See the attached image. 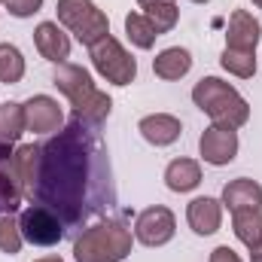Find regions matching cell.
Wrapping results in <instances>:
<instances>
[{
  "instance_id": "4fadbf2b",
  "label": "cell",
  "mask_w": 262,
  "mask_h": 262,
  "mask_svg": "<svg viewBox=\"0 0 262 262\" xmlns=\"http://www.w3.org/2000/svg\"><path fill=\"white\" fill-rule=\"evenodd\" d=\"M186 223L195 235H213L223 226V201L210 195H198L186 204Z\"/></svg>"
},
{
  "instance_id": "484cf974",
  "label": "cell",
  "mask_w": 262,
  "mask_h": 262,
  "mask_svg": "<svg viewBox=\"0 0 262 262\" xmlns=\"http://www.w3.org/2000/svg\"><path fill=\"white\" fill-rule=\"evenodd\" d=\"M21 244H25V238H21V229H18V216L3 213L0 216V253L15 256L21 250Z\"/></svg>"
},
{
  "instance_id": "9c48e42d",
  "label": "cell",
  "mask_w": 262,
  "mask_h": 262,
  "mask_svg": "<svg viewBox=\"0 0 262 262\" xmlns=\"http://www.w3.org/2000/svg\"><path fill=\"white\" fill-rule=\"evenodd\" d=\"M198 152L213 168H223V165L235 162V156H238V131L223 128V125L204 128V134L198 137Z\"/></svg>"
},
{
  "instance_id": "1f68e13d",
  "label": "cell",
  "mask_w": 262,
  "mask_h": 262,
  "mask_svg": "<svg viewBox=\"0 0 262 262\" xmlns=\"http://www.w3.org/2000/svg\"><path fill=\"white\" fill-rule=\"evenodd\" d=\"M192 3H210V0H192Z\"/></svg>"
},
{
  "instance_id": "6da1fadb",
  "label": "cell",
  "mask_w": 262,
  "mask_h": 262,
  "mask_svg": "<svg viewBox=\"0 0 262 262\" xmlns=\"http://www.w3.org/2000/svg\"><path fill=\"white\" fill-rule=\"evenodd\" d=\"M31 204L49 207L64 229L82 232L116 207L110 152L98 125L70 119L40 143V174Z\"/></svg>"
},
{
  "instance_id": "ac0fdd59",
  "label": "cell",
  "mask_w": 262,
  "mask_h": 262,
  "mask_svg": "<svg viewBox=\"0 0 262 262\" xmlns=\"http://www.w3.org/2000/svg\"><path fill=\"white\" fill-rule=\"evenodd\" d=\"M198 183H201V165L195 159H174V162H168L165 186L171 192H180V195L192 192V189H198Z\"/></svg>"
},
{
  "instance_id": "4dcf8cb0",
  "label": "cell",
  "mask_w": 262,
  "mask_h": 262,
  "mask_svg": "<svg viewBox=\"0 0 262 262\" xmlns=\"http://www.w3.org/2000/svg\"><path fill=\"white\" fill-rule=\"evenodd\" d=\"M253 6H259V9H262V0H253Z\"/></svg>"
},
{
  "instance_id": "83f0119b",
  "label": "cell",
  "mask_w": 262,
  "mask_h": 262,
  "mask_svg": "<svg viewBox=\"0 0 262 262\" xmlns=\"http://www.w3.org/2000/svg\"><path fill=\"white\" fill-rule=\"evenodd\" d=\"M207 262H241V256L229 247V244H220V247H213L210 250V259Z\"/></svg>"
},
{
  "instance_id": "277c9868",
  "label": "cell",
  "mask_w": 262,
  "mask_h": 262,
  "mask_svg": "<svg viewBox=\"0 0 262 262\" xmlns=\"http://www.w3.org/2000/svg\"><path fill=\"white\" fill-rule=\"evenodd\" d=\"M192 104L213 122L223 128H241L250 119V104L241 98V92L220 76H201L192 89Z\"/></svg>"
},
{
  "instance_id": "d6986e66",
  "label": "cell",
  "mask_w": 262,
  "mask_h": 262,
  "mask_svg": "<svg viewBox=\"0 0 262 262\" xmlns=\"http://www.w3.org/2000/svg\"><path fill=\"white\" fill-rule=\"evenodd\" d=\"M12 162H15V171L21 177V186H25V198L34 201V189H37V174H40V143H25L12 152Z\"/></svg>"
},
{
  "instance_id": "d4e9b609",
  "label": "cell",
  "mask_w": 262,
  "mask_h": 262,
  "mask_svg": "<svg viewBox=\"0 0 262 262\" xmlns=\"http://www.w3.org/2000/svg\"><path fill=\"white\" fill-rule=\"evenodd\" d=\"M125 34H128V40L137 46V49H152L156 46V28L140 15V12H128L125 15Z\"/></svg>"
},
{
  "instance_id": "4316f807",
  "label": "cell",
  "mask_w": 262,
  "mask_h": 262,
  "mask_svg": "<svg viewBox=\"0 0 262 262\" xmlns=\"http://www.w3.org/2000/svg\"><path fill=\"white\" fill-rule=\"evenodd\" d=\"M3 3H6L9 15H15V18H31L34 12L43 9V0H3Z\"/></svg>"
},
{
  "instance_id": "9a60e30c",
  "label": "cell",
  "mask_w": 262,
  "mask_h": 262,
  "mask_svg": "<svg viewBox=\"0 0 262 262\" xmlns=\"http://www.w3.org/2000/svg\"><path fill=\"white\" fill-rule=\"evenodd\" d=\"M137 131L146 143L152 146H171L180 134H183V122L171 113H149L137 122Z\"/></svg>"
},
{
  "instance_id": "3957f363",
  "label": "cell",
  "mask_w": 262,
  "mask_h": 262,
  "mask_svg": "<svg viewBox=\"0 0 262 262\" xmlns=\"http://www.w3.org/2000/svg\"><path fill=\"white\" fill-rule=\"evenodd\" d=\"M134 247V235L122 220H98L85 226L73 241L76 262H122Z\"/></svg>"
},
{
  "instance_id": "5b68a950",
  "label": "cell",
  "mask_w": 262,
  "mask_h": 262,
  "mask_svg": "<svg viewBox=\"0 0 262 262\" xmlns=\"http://www.w3.org/2000/svg\"><path fill=\"white\" fill-rule=\"evenodd\" d=\"M55 12H58V25H64L82 46H95L110 34V18L92 0H58Z\"/></svg>"
},
{
  "instance_id": "30bf717a",
  "label": "cell",
  "mask_w": 262,
  "mask_h": 262,
  "mask_svg": "<svg viewBox=\"0 0 262 262\" xmlns=\"http://www.w3.org/2000/svg\"><path fill=\"white\" fill-rule=\"evenodd\" d=\"M25 128L31 134H55L64 128V113L55 98L49 95H34L25 104Z\"/></svg>"
},
{
  "instance_id": "44dd1931",
  "label": "cell",
  "mask_w": 262,
  "mask_h": 262,
  "mask_svg": "<svg viewBox=\"0 0 262 262\" xmlns=\"http://www.w3.org/2000/svg\"><path fill=\"white\" fill-rule=\"evenodd\" d=\"M25 131V107L15 101L0 104V149H12Z\"/></svg>"
},
{
  "instance_id": "7402d4cb",
  "label": "cell",
  "mask_w": 262,
  "mask_h": 262,
  "mask_svg": "<svg viewBox=\"0 0 262 262\" xmlns=\"http://www.w3.org/2000/svg\"><path fill=\"white\" fill-rule=\"evenodd\" d=\"M232 229H235V238L250 250L262 241V207L253 210H235L232 213Z\"/></svg>"
},
{
  "instance_id": "7a4b0ae2",
  "label": "cell",
  "mask_w": 262,
  "mask_h": 262,
  "mask_svg": "<svg viewBox=\"0 0 262 262\" xmlns=\"http://www.w3.org/2000/svg\"><path fill=\"white\" fill-rule=\"evenodd\" d=\"M52 85L64 95L73 107V119H82L89 125H101L110 110H113V98L107 92H101L92 79V73L79 64H58L55 76H52Z\"/></svg>"
},
{
  "instance_id": "cb8c5ba5",
  "label": "cell",
  "mask_w": 262,
  "mask_h": 262,
  "mask_svg": "<svg viewBox=\"0 0 262 262\" xmlns=\"http://www.w3.org/2000/svg\"><path fill=\"white\" fill-rule=\"evenodd\" d=\"M223 70H229L238 79H250L256 73V52H241V49H223L220 55Z\"/></svg>"
},
{
  "instance_id": "8fae6325",
  "label": "cell",
  "mask_w": 262,
  "mask_h": 262,
  "mask_svg": "<svg viewBox=\"0 0 262 262\" xmlns=\"http://www.w3.org/2000/svg\"><path fill=\"white\" fill-rule=\"evenodd\" d=\"M259 40H262V25L247 9H235L229 15V28H226V49L256 52Z\"/></svg>"
},
{
  "instance_id": "ba28073f",
  "label": "cell",
  "mask_w": 262,
  "mask_h": 262,
  "mask_svg": "<svg viewBox=\"0 0 262 262\" xmlns=\"http://www.w3.org/2000/svg\"><path fill=\"white\" fill-rule=\"evenodd\" d=\"M174 235H177V216L165 204H152L140 210L134 220V241H140L143 247H165Z\"/></svg>"
},
{
  "instance_id": "d6a6232c",
  "label": "cell",
  "mask_w": 262,
  "mask_h": 262,
  "mask_svg": "<svg viewBox=\"0 0 262 262\" xmlns=\"http://www.w3.org/2000/svg\"><path fill=\"white\" fill-rule=\"evenodd\" d=\"M0 3H3V0H0Z\"/></svg>"
},
{
  "instance_id": "e0dca14e",
  "label": "cell",
  "mask_w": 262,
  "mask_h": 262,
  "mask_svg": "<svg viewBox=\"0 0 262 262\" xmlns=\"http://www.w3.org/2000/svg\"><path fill=\"white\" fill-rule=\"evenodd\" d=\"M152 70H156V76L165 79V82L183 79V76L192 70V52L183 49V46H168V49H162V52L152 58Z\"/></svg>"
},
{
  "instance_id": "5bb4252c",
  "label": "cell",
  "mask_w": 262,
  "mask_h": 262,
  "mask_svg": "<svg viewBox=\"0 0 262 262\" xmlns=\"http://www.w3.org/2000/svg\"><path fill=\"white\" fill-rule=\"evenodd\" d=\"M21 198H25V186H21V177L15 171L12 149H0V216L15 213Z\"/></svg>"
},
{
  "instance_id": "52a82bcc",
  "label": "cell",
  "mask_w": 262,
  "mask_h": 262,
  "mask_svg": "<svg viewBox=\"0 0 262 262\" xmlns=\"http://www.w3.org/2000/svg\"><path fill=\"white\" fill-rule=\"evenodd\" d=\"M18 229H21V238L34 247H55L61 238H64V223L43 204H31L18 213Z\"/></svg>"
},
{
  "instance_id": "f1b7e54d",
  "label": "cell",
  "mask_w": 262,
  "mask_h": 262,
  "mask_svg": "<svg viewBox=\"0 0 262 262\" xmlns=\"http://www.w3.org/2000/svg\"><path fill=\"white\" fill-rule=\"evenodd\" d=\"M250 262H262V241L256 247H250Z\"/></svg>"
},
{
  "instance_id": "ffe728a7",
  "label": "cell",
  "mask_w": 262,
  "mask_h": 262,
  "mask_svg": "<svg viewBox=\"0 0 262 262\" xmlns=\"http://www.w3.org/2000/svg\"><path fill=\"white\" fill-rule=\"evenodd\" d=\"M140 6V15L156 28V34H168L177 28V18H180V9L174 0H137Z\"/></svg>"
},
{
  "instance_id": "f546056e",
  "label": "cell",
  "mask_w": 262,
  "mask_h": 262,
  "mask_svg": "<svg viewBox=\"0 0 262 262\" xmlns=\"http://www.w3.org/2000/svg\"><path fill=\"white\" fill-rule=\"evenodd\" d=\"M37 262H64L61 256H43V259H37Z\"/></svg>"
},
{
  "instance_id": "8992f818",
  "label": "cell",
  "mask_w": 262,
  "mask_h": 262,
  "mask_svg": "<svg viewBox=\"0 0 262 262\" xmlns=\"http://www.w3.org/2000/svg\"><path fill=\"white\" fill-rule=\"evenodd\" d=\"M89 58H92L95 70H98L107 82H113V85H131L134 76H137V61H134V55H131L113 34H107L104 40H98L95 46H89Z\"/></svg>"
},
{
  "instance_id": "2e32d148",
  "label": "cell",
  "mask_w": 262,
  "mask_h": 262,
  "mask_svg": "<svg viewBox=\"0 0 262 262\" xmlns=\"http://www.w3.org/2000/svg\"><path fill=\"white\" fill-rule=\"evenodd\" d=\"M223 207H229V213L235 210H253L262 207V186L250 177H238V180H229L223 186Z\"/></svg>"
},
{
  "instance_id": "603a6c76",
  "label": "cell",
  "mask_w": 262,
  "mask_h": 262,
  "mask_svg": "<svg viewBox=\"0 0 262 262\" xmlns=\"http://www.w3.org/2000/svg\"><path fill=\"white\" fill-rule=\"evenodd\" d=\"M25 76V55L12 43H0V82L15 85Z\"/></svg>"
},
{
  "instance_id": "7c38bea8",
  "label": "cell",
  "mask_w": 262,
  "mask_h": 262,
  "mask_svg": "<svg viewBox=\"0 0 262 262\" xmlns=\"http://www.w3.org/2000/svg\"><path fill=\"white\" fill-rule=\"evenodd\" d=\"M34 46L52 64H64L70 58V37L58 28V21H40L34 28Z\"/></svg>"
}]
</instances>
